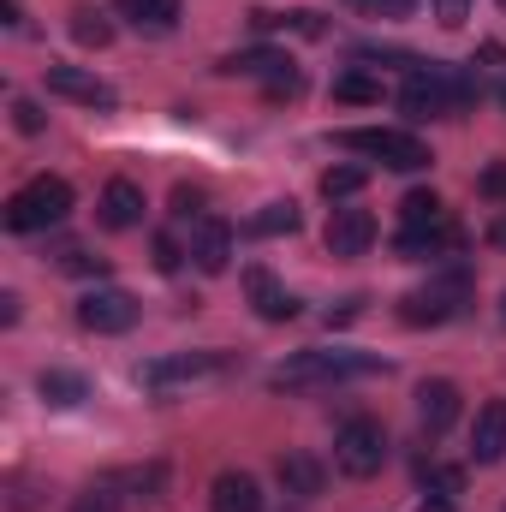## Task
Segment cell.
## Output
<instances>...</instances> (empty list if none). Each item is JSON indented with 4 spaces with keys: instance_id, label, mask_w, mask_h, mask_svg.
Wrapping results in <instances>:
<instances>
[{
    "instance_id": "6da1fadb",
    "label": "cell",
    "mask_w": 506,
    "mask_h": 512,
    "mask_svg": "<svg viewBox=\"0 0 506 512\" xmlns=\"http://www.w3.org/2000/svg\"><path fill=\"white\" fill-rule=\"evenodd\" d=\"M381 358H358V352H298L286 358L268 387L274 393H310V387H334V382H352V376H376Z\"/></svg>"
},
{
    "instance_id": "7a4b0ae2",
    "label": "cell",
    "mask_w": 506,
    "mask_h": 512,
    "mask_svg": "<svg viewBox=\"0 0 506 512\" xmlns=\"http://www.w3.org/2000/svg\"><path fill=\"white\" fill-rule=\"evenodd\" d=\"M66 215H72V185L60 173H36L6 197V233H42V227H60Z\"/></svg>"
},
{
    "instance_id": "3957f363",
    "label": "cell",
    "mask_w": 506,
    "mask_h": 512,
    "mask_svg": "<svg viewBox=\"0 0 506 512\" xmlns=\"http://www.w3.org/2000/svg\"><path fill=\"white\" fill-rule=\"evenodd\" d=\"M465 304H471V274L453 268V274H435L429 286L405 292V298H399V322H411V328H441V322L465 316Z\"/></svg>"
},
{
    "instance_id": "277c9868",
    "label": "cell",
    "mask_w": 506,
    "mask_h": 512,
    "mask_svg": "<svg viewBox=\"0 0 506 512\" xmlns=\"http://www.w3.org/2000/svg\"><path fill=\"white\" fill-rule=\"evenodd\" d=\"M340 149H352V155H370V161H381V167H393V173H423V167L435 161L423 137H411V131H393V126L340 131Z\"/></svg>"
},
{
    "instance_id": "5b68a950",
    "label": "cell",
    "mask_w": 506,
    "mask_h": 512,
    "mask_svg": "<svg viewBox=\"0 0 506 512\" xmlns=\"http://www.w3.org/2000/svg\"><path fill=\"white\" fill-rule=\"evenodd\" d=\"M334 465H340V477H376L381 465H387V429H381L376 417H352V423H340V435H334Z\"/></svg>"
},
{
    "instance_id": "8992f818",
    "label": "cell",
    "mask_w": 506,
    "mask_h": 512,
    "mask_svg": "<svg viewBox=\"0 0 506 512\" xmlns=\"http://www.w3.org/2000/svg\"><path fill=\"white\" fill-rule=\"evenodd\" d=\"M137 316H143V304L126 286H96V292L78 298V322L90 334H126V328H137Z\"/></svg>"
},
{
    "instance_id": "52a82bcc",
    "label": "cell",
    "mask_w": 506,
    "mask_h": 512,
    "mask_svg": "<svg viewBox=\"0 0 506 512\" xmlns=\"http://www.w3.org/2000/svg\"><path fill=\"white\" fill-rule=\"evenodd\" d=\"M221 370H227V358H221V352H179V358H155V364H143V370H137V382L155 387V393H167V387L203 382V376H221Z\"/></svg>"
},
{
    "instance_id": "ba28073f",
    "label": "cell",
    "mask_w": 506,
    "mask_h": 512,
    "mask_svg": "<svg viewBox=\"0 0 506 512\" xmlns=\"http://www.w3.org/2000/svg\"><path fill=\"white\" fill-rule=\"evenodd\" d=\"M48 96H66V102H78V108H120V96H114V84H102L96 72H84V66H48Z\"/></svg>"
},
{
    "instance_id": "9c48e42d",
    "label": "cell",
    "mask_w": 506,
    "mask_h": 512,
    "mask_svg": "<svg viewBox=\"0 0 506 512\" xmlns=\"http://www.w3.org/2000/svg\"><path fill=\"white\" fill-rule=\"evenodd\" d=\"M322 245H328V256H340V262L364 256L370 245H376V215H370V209H334Z\"/></svg>"
},
{
    "instance_id": "30bf717a",
    "label": "cell",
    "mask_w": 506,
    "mask_h": 512,
    "mask_svg": "<svg viewBox=\"0 0 506 512\" xmlns=\"http://www.w3.org/2000/svg\"><path fill=\"white\" fill-rule=\"evenodd\" d=\"M191 262L203 274H227L233 268V227L221 215H197L191 221Z\"/></svg>"
},
{
    "instance_id": "8fae6325",
    "label": "cell",
    "mask_w": 506,
    "mask_h": 512,
    "mask_svg": "<svg viewBox=\"0 0 506 512\" xmlns=\"http://www.w3.org/2000/svg\"><path fill=\"white\" fill-rule=\"evenodd\" d=\"M96 215H102L108 233H131V227H143V185H131V179H108Z\"/></svg>"
},
{
    "instance_id": "7c38bea8",
    "label": "cell",
    "mask_w": 506,
    "mask_h": 512,
    "mask_svg": "<svg viewBox=\"0 0 506 512\" xmlns=\"http://www.w3.org/2000/svg\"><path fill=\"white\" fill-rule=\"evenodd\" d=\"M274 477H280V489H286L292 501H316V495H322V483H328V465L292 447V453H280V459H274Z\"/></svg>"
},
{
    "instance_id": "4fadbf2b",
    "label": "cell",
    "mask_w": 506,
    "mask_h": 512,
    "mask_svg": "<svg viewBox=\"0 0 506 512\" xmlns=\"http://www.w3.org/2000/svg\"><path fill=\"white\" fill-rule=\"evenodd\" d=\"M459 411H465V399H459L453 382H423L417 387V423H423L429 435H447V429L459 423Z\"/></svg>"
},
{
    "instance_id": "5bb4252c",
    "label": "cell",
    "mask_w": 506,
    "mask_h": 512,
    "mask_svg": "<svg viewBox=\"0 0 506 512\" xmlns=\"http://www.w3.org/2000/svg\"><path fill=\"white\" fill-rule=\"evenodd\" d=\"M471 459L477 465H501L506 459V399H489L471 423Z\"/></svg>"
},
{
    "instance_id": "9a60e30c",
    "label": "cell",
    "mask_w": 506,
    "mask_h": 512,
    "mask_svg": "<svg viewBox=\"0 0 506 512\" xmlns=\"http://www.w3.org/2000/svg\"><path fill=\"white\" fill-rule=\"evenodd\" d=\"M245 292H251V304H256L262 322H292V316H298V298H292L268 268H245Z\"/></svg>"
},
{
    "instance_id": "2e32d148",
    "label": "cell",
    "mask_w": 506,
    "mask_h": 512,
    "mask_svg": "<svg viewBox=\"0 0 506 512\" xmlns=\"http://www.w3.org/2000/svg\"><path fill=\"white\" fill-rule=\"evenodd\" d=\"M465 245V233L447 221V227H405L399 239H393V251L405 256V262H429V256H441V251H459Z\"/></svg>"
},
{
    "instance_id": "e0dca14e",
    "label": "cell",
    "mask_w": 506,
    "mask_h": 512,
    "mask_svg": "<svg viewBox=\"0 0 506 512\" xmlns=\"http://www.w3.org/2000/svg\"><path fill=\"white\" fill-rule=\"evenodd\" d=\"M209 507L215 512H262V489H256L251 471H221L215 489H209Z\"/></svg>"
},
{
    "instance_id": "ac0fdd59",
    "label": "cell",
    "mask_w": 506,
    "mask_h": 512,
    "mask_svg": "<svg viewBox=\"0 0 506 512\" xmlns=\"http://www.w3.org/2000/svg\"><path fill=\"white\" fill-rule=\"evenodd\" d=\"M221 72H227V78H262V84H274V78L292 72V60H286L280 48H245V54H227Z\"/></svg>"
},
{
    "instance_id": "d6986e66",
    "label": "cell",
    "mask_w": 506,
    "mask_h": 512,
    "mask_svg": "<svg viewBox=\"0 0 506 512\" xmlns=\"http://www.w3.org/2000/svg\"><path fill=\"white\" fill-rule=\"evenodd\" d=\"M36 387H42V399H48L54 411H72V405H84V399H90V382H84V376H72V370H42Z\"/></svg>"
},
{
    "instance_id": "ffe728a7",
    "label": "cell",
    "mask_w": 506,
    "mask_h": 512,
    "mask_svg": "<svg viewBox=\"0 0 506 512\" xmlns=\"http://www.w3.org/2000/svg\"><path fill=\"white\" fill-rule=\"evenodd\" d=\"M114 12L131 18L137 30H173L179 24V0H114Z\"/></svg>"
},
{
    "instance_id": "44dd1931",
    "label": "cell",
    "mask_w": 506,
    "mask_h": 512,
    "mask_svg": "<svg viewBox=\"0 0 506 512\" xmlns=\"http://www.w3.org/2000/svg\"><path fill=\"white\" fill-rule=\"evenodd\" d=\"M108 489H131V495H143V501H149V495H161V489H167V465H161V459H149V465L114 471V477H108Z\"/></svg>"
},
{
    "instance_id": "7402d4cb",
    "label": "cell",
    "mask_w": 506,
    "mask_h": 512,
    "mask_svg": "<svg viewBox=\"0 0 506 512\" xmlns=\"http://www.w3.org/2000/svg\"><path fill=\"white\" fill-rule=\"evenodd\" d=\"M399 221H405V227H447V203H441L435 191H411V197L399 203Z\"/></svg>"
},
{
    "instance_id": "603a6c76",
    "label": "cell",
    "mask_w": 506,
    "mask_h": 512,
    "mask_svg": "<svg viewBox=\"0 0 506 512\" xmlns=\"http://www.w3.org/2000/svg\"><path fill=\"white\" fill-rule=\"evenodd\" d=\"M245 233H256V239H274V233H298V203L286 197V203H262V215H251V227Z\"/></svg>"
},
{
    "instance_id": "cb8c5ba5",
    "label": "cell",
    "mask_w": 506,
    "mask_h": 512,
    "mask_svg": "<svg viewBox=\"0 0 506 512\" xmlns=\"http://www.w3.org/2000/svg\"><path fill=\"white\" fill-rule=\"evenodd\" d=\"M334 102L376 108V102H381V78H370V72H340V78H334Z\"/></svg>"
},
{
    "instance_id": "d4e9b609",
    "label": "cell",
    "mask_w": 506,
    "mask_h": 512,
    "mask_svg": "<svg viewBox=\"0 0 506 512\" xmlns=\"http://www.w3.org/2000/svg\"><path fill=\"white\" fill-rule=\"evenodd\" d=\"M370 185V167H328L322 173V197L328 203H346V197H358Z\"/></svg>"
},
{
    "instance_id": "484cf974",
    "label": "cell",
    "mask_w": 506,
    "mask_h": 512,
    "mask_svg": "<svg viewBox=\"0 0 506 512\" xmlns=\"http://www.w3.org/2000/svg\"><path fill=\"white\" fill-rule=\"evenodd\" d=\"M72 36H78L84 48H108V42H114V24H108L96 6H78V12H72Z\"/></svg>"
},
{
    "instance_id": "4316f807",
    "label": "cell",
    "mask_w": 506,
    "mask_h": 512,
    "mask_svg": "<svg viewBox=\"0 0 506 512\" xmlns=\"http://www.w3.org/2000/svg\"><path fill=\"white\" fill-rule=\"evenodd\" d=\"M417 483H423V495H465V471H459V465H435V459H429V465L417 471Z\"/></svg>"
},
{
    "instance_id": "83f0119b",
    "label": "cell",
    "mask_w": 506,
    "mask_h": 512,
    "mask_svg": "<svg viewBox=\"0 0 506 512\" xmlns=\"http://www.w3.org/2000/svg\"><path fill=\"white\" fill-rule=\"evenodd\" d=\"M60 268H66V274H108V256H90L84 245H66V251H60Z\"/></svg>"
},
{
    "instance_id": "f1b7e54d",
    "label": "cell",
    "mask_w": 506,
    "mask_h": 512,
    "mask_svg": "<svg viewBox=\"0 0 506 512\" xmlns=\"http://www.w3.org/2000/svg\"><path fill=\"white\" fill-rule=\"evenodd\" d=\"M66 512H120V495L102 483V489H84V495H78V501H72Z\"/></svg>"
},
{
    "instance_id": "f546056e",
    "label": "cell",
    "mask_w": 506,
    "mask_h": 512,
    "mask_svg": "<svg viewBox=\"0 0 506 512\" xmlns=\"http://www.w3.org/2000/svg\"><path fill=\"white\" fill-rule=\"evenodd\" d=\"M477 191H483L489 203H506V155H501V161H489V167H483V179H477Z\"/></svg>"
},
{
    "instance_id": "4dcf8cb0",
    "label": "cell",
    "mask_w": 506,
    "mask_h": 512,
    "mask_svg": "<svg viewBox=\"0 0 506 512\" xmlns=\"http://www.w3.org/2000/svg\"><path fill=\"white\" fill-rule=\"evenodd\" d=\"M12 126L24 131V137H36L48 120H42V108H36V102H24V96H18V102H12Z\"/></svg>"
},
{
    "instance_id": "1f68e13d",
    "label": "cell",
    "mask_w": 506,
    "mask_h": 512,
    "mask_svg": "<svg viewBox=\"0 0 506 512\" xmlns=\"http://www.w3.org/2000/svg\"><path fill=\"white\" fill-rule=\"evenodd\" d=\"M185 256H191V251H179V239H167V233H155V268H161V274H173V268H179Z\"/></svg>"
},
{
    "instance_id": "d6a6232c",
    "label": "cell",
    "mask_w": 506,
    "mask_h": 512,
    "mask_svg": "<svg viewBox=\"0 0 506 512\" xmlns=\"http://www.w3.org/2000/svg\"><path fill=\"white\" fill-rule=\"evenodd\" d=\"M429 6H435V24H447V30H459L471 18V0H429Z\"/></svg>"
},
{
    "instance_id": "836d02e7",
    "label": "cell",
    "mask_w": 506,
    "mask_h": 512,
    "mask_svg": "<svg viewBox=\"0 0 506 512\" xmlns=\"http://www.w3.org/2000/svg\"><path fill=\"white\" fill-rule=\"evenodd\" d=\"M173 215H179V221H197V215H203V191L179 185V191H173Z\"/></svg>"
},
{
    "instance_id": "e575fe53",
    "label": "cell",
    "mask_w": 506,
    "mask_h": 512,
    "mask_svg": "<svg viewBox=\"0 0 506 512\" xmlns=\"http://www.w3.org/2000/svg\"><path fill=\"white\" fill-rule=\"evenodd\" d=\"M364 12H370V18H411L417 0H364Z\"/></svg>"
},
{
    "instance_id": "d590c367",
    "label": "cell",
    "mask_w": 506,
    "mask_h": 512,
    "mask_svg": "<svg viewBox=\"0 0 506 512\" xmlns=\"http://www.w3.org/2000/svg\"><path fill=\"white\" fill-rule=\"evenodd\" d=\"M262 90H268V102H292V96L304 90V78H298V66H292L286 78H274V84H262Z\"/></svg>"
},
{
    "instance_id": "8d00e7d4",
    "label": "cell",
    "mask_w": 506,
    "mask_h": 512,
    "mask_svg": "<svg viewBox=\"0 0 506 512\" xmlns=\"http://www.w3.org/2000/svg\"><path fill=\"white\" fill-rule=\"evenodd\" d=\"M423 512H453V495H423Z\"/></svg>"
},
{
    "instance_id": "74e56055",
    "label": "cell",
    "mask_w": 506,
    "mask_h": 512,
    "mask_svg": "<svg viewBox=\"0 0 506 512\" xmlns=\"http://www.w3.org/2000/svg\"><path fill=\"white\" fill-rule=\"evenodd\" d=\"M489 239H495V245H501V251H506V215H501V221H495V227H489Z\"/></svg>"
},
{
    "instance_id": "f35d334b",
    "label": "cell",
    "mask_w": 506,
    "mask_h": 512,
    "mask_svg": "<svg viewBox=\"0 0 506 512\" xmlns=\"http://www.w3.org/2000/svg\"><path fill=\"white\" fill-rule=\"evenodd\" d=\"M501 322H506V292H501Z\"/></svg>"
},
{
    "instance_id": "ab89813d",
    "label": "cell",
    "mask_w": 506,
    "mask_h": 512,
    "mask_svg": "<svg viewBox=\"0 0 506 512\" xmlns=\"http://www.w3.org/2000/svg\"><path fill=\"white\" fill-rule=\"evenodd\" d=\"M501 102H506V90H501Z\"/></svg>"
},
{
    "instance_id": "60d3db41",
    "label": "cell",
    "mask_w": 506,
    "mask_h": 512,
    "mask_svg": "<svg viewBox=\"0 0 506 512\" xmlns=\"http://www.w3.org/2000/svg\"><path fill=\"white\" fill-rule=\"evenodd\" d=\"M501 6H506V0H501Z\"/></svg>"
}]
</instances>
